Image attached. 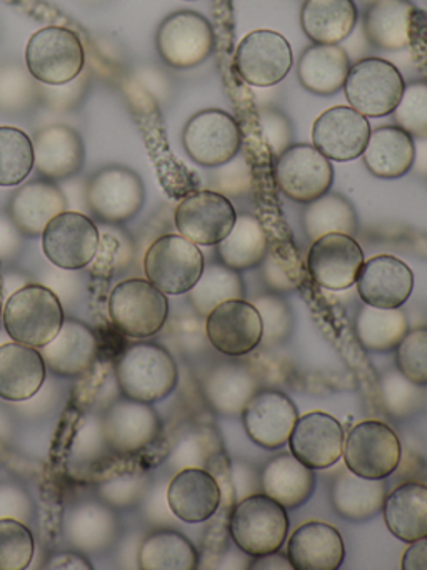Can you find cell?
<instances>
[{"label": "cell", "mask_w": 427, "mask_h": 570, "mask_svg": "<svg viewBox=\"0 0 427 570\" xmlns=\"http://www.w3.org/2000/svg\"><path fill=\"white\" fill-rule=\"evenodd\" d=\"M33 169L40 178L66 181L83 169L86 145L79 131L67 125H49L33 135Z\"/></svg>", "instance_id": "cell-21"}, {"label": "cell", "mask_w": 427, "mask_h": 570, "mask_svg": "<svg viewBox=\"0 0 427 570\" xmlns=\"http://www.w3.org/2000/svg\"><path fill=\"white\" fill-rule=\"evenodd\" d=\"M26 66L40 85H69L82 75L86 66L82 41L67 28L40 29L27 42Z\"/></svg>", "instance_id": "cell-5"}, {"label": "cell", "mask_w": 427, "mask_h": 570, "mask_svg": "<svg viewBox=\"0 0 427 570\" xmlns=\"http://www.w3.org/2000/svg\"><path fill=\"white\" fill-rule=\"evenodd\" d=\"M234 543L250 557L279 552L289 533V515L266 493H252L234 505L229 519Z\"/></svg>", "instance_id": "cell-3"}, {"label": "cell", "mask_w": 427, "mask_h": 570, "mask_svg": "<svg viewBox=\"0 0 427 570\" xmlns=\"http://www.w3.org/2000/svg\"><path fill=\"white\" fill-rule=\"evenodd\" d=\"M399 436L386 423L367 420L357 423L344 442V462L347 469L364 479H387L400 463Z\"/></svg>", "instance_id": "cell-9"}, {"label": "cell", "mask_w": 427, "mask_h": 570, "mask_svg": "<svg viewBox=\"0 0 427 570\" xmlns=\"http://www.w3.org/2000/svg\"><path fill=\"white\" fill-rule=\"evenodd\" d=\"M260 489L284 509H297L306 503L316 490L314 470L304 465L292 453L270 460L260 472Z\"/></svg>", "instance_id": "cell-34"}, {"label": "cell", "mask_w": 427, "mask_h": 570, "mask_svg": "<svg viewBox=\"0 0 427 570\" xmlns=\"http://www.w3.org/2000/svg\"><path fill=\"white\" fill-rule=\"evenodd\" d=\"M246 286L236 269L222 263L203 266L202 275L189 292V302L199 315L207 316L220 303L244 299Z\"/></svg>", "instance_id": "cell-41"}, {"label": "cell", "mask_w": 427, "mask_h": 570, "mask_svg": "<svg viewBox=\"0 0 427 570\" xmlns=\"http://www.w3.org/2000/svg\"><path fill=\"white\" fill-rule=\"evenodd\" d=\"M110 322L133 340L157 335L169 316V302L149 279L130 278L110 292L107 303Z\"/></svg>", "instance_id": "cell-4"}, {"label": "cell", "mask_w": 427, "mask_h": 570, "mask_svg": "<svg viewBox=\"0 0 427 570\" xmlns=\"http://www.w3.org/2000/svg\"><path fill=\"white\" fill-rule=\"evenodd\" d=\"M100 236L96 223L77 212L57 215L42 233L46 258L57 268L76 272L86 268L96 258Z\"/></svg>", "instance_id": "cell-14"}, {"label": "cell", "mask_w": 427, "mask_h": 570, "mask_svg": "<svg viewBox=\"0 0 427 570\" xmlns=\"http://www.w3.org/2000/svg\"><path fill=\"white\" fill-rule=\"evenodd\" d=\"M364 2H366V4H370V2H374V0H364Z\"/></svg>", "instance_id": "cell-55"}, {"label": "cell", "mask_w": 427, "mask_h": 570, "mask_svg": "<svg viewBox=\"0 0 427 570\" xmlns=\"http://www.w3.org/2000/svg\"><path fill=\"white\" fill-rule=\"evenodd\" d=\"M244 429L256 445L277 450L289 442L299 413L286 393L279 390H259L240 413Z\"/></svg>", "instance_id": "cell-18"}, {"label": "cell", "mask_w": 427, "mask_h": 570, "mask_svg": "<svg viewBox=\"0 0 427 570\" xmlns=\"http://www.w3.org/2000/svg\"><path fill=\"white\" fill-rule=\"evenodd\" d=\"M384 522L397 539L406 543L427 537V485L406 482L387 493Z\"/></svg>", "instance_id": "cell-33"}, {"label": "cell", "mask_w": 427, "mask_h": 570, "mask_svg": "<svg viewBox=\"0 0 427 570\" xmlns=\"http://www.w3.org/2000/svg\"><path fill=\"white\" fill-rule=\"evenodd\" d=\"M237 219V212L229 198L212 191L200 189L180 199L173 215L177 232L193 245H219Z\"/></svg>", "instance_id": "cell-15"}, {"label": "cell", "mask_w": 427, "mask_h": 570, "mask_svg": "<svg viewBox=\"0 0 427 570\" xmlns=\"http://www.w3.org/2000/svg\"><path fill=\"white\" fill-rule=\"evenodd\" d=\"M400 375L417 386H427V326L407 332L396 348Z\"/></svg>", "instance_id": "cell-47"}, {"label": "cell", "mask_w": 427, "mask_h": 570, "mask_svg": "<svg viewBox=\"0 0 427 570\" xmlns=\"http://www.w3.org/2000/svg\"><path fill=\"white\" fill-rule=\"evenodd\" d=\"M36 552L29 527L16 519H0V570H23Z\"/></svg>", "instance_id": "cell-44"}, {"label": "cell", "mask_w": 427, "mask_h": 570, "mask_svg": "<svg viewBox=\"0 0 427 570\" xmlns=\"http://www.w3.org/2000/svg\"><path fill=\"white\" fill-rule=\"evenodd\" d=\"M156 48L162 61L170 68L180 71L197 68L212 55V26L199 12H173L160 22Z\"/></svg>", "instance_id": "cell-10"}, {"label": "cell", "mask_w": 427, "mask_h": 570, "mask_svg": "<svg viewBox=\"0 0 427 570\" xmlns=\"http://www.w3.org/2000/svg\"><path fill=\"white\" fill-rule=\"evenodd\" d=\"M419 16L410 0H374L364 14V35L374 48L400 51L413 46Z\"/></svg>", "instance_id": "cell-23"}, {"label": "cell", "mask_w": 427, "mask_h": 570, "mask_svg": "<svg viewBox=\"0 0 427 570\" xmlns=\"http://www.w3.org/2000/svg\"><path fill=\"white\" fill-rule=\"evenodd\" d=\"M404 570H427V537L410 543L403 556Z\"/></svg>", "instance_id": "cell-53"}, {"label": "cell", "mask_w": 427, "mask_h": 570, "mask_svg": "<svg viewBox=\"0 0 427 570\" xmlns=\"http://www.w3.org/2000/svg\"><path fill=\"white\" fill-rule=\"evenodd\" d=\"M350 59L339 45H312L300 56L297 78L316 96H334L344 89Z\"/></svg>", "instance_id": "cell-31"}, {"label": "cell", "mask_w": 427, "mask_h": 570, "mask_svg": "<svg viewBox=\"0 0 427 570\" xmlns=\"http://www.w3.org/2000/svg\"><path fill=\"white\" fill-rule=\"evenodd\" d=\"M167 502L173 515L182 522H206L219 510L222 489L212 473L190 466L177 473L169 483Z\"/></svg>", "instance_id": "cell-26"}, {"label": "cell", "mask_w": 427, "mask_h": 570, "mask_svg": "<svg viewBox=\"0 0 427 570\" xmlns=\"http://www.w3.org/2000/svg\"><path fill=\"white\" fill-rule=\"evenodd\" d=\"M366 116L347 106L327 109L312 126V145L330 161L347 163L360 158L369 141Z\"/></svg>", "instance_id": "cell-19"}, {"label": "cell", "mask_w": 427, "mask_h": 570, "mask_svg": "<svg viewBox=\"0 0 427 570\" xmlns=\"http://www.w3.org/2000/svg\"><path fill=\"white\" fill-rule=\"evenodd\" d=\"M387 487L384 479H364L349 469H344L334 480L330 502L334 510L349 522L373 519L383 509Z\"/></svg>", "instance_id": "cell-35"}, {"label": "cell", "mask_w": 427, "mask_h": 570, "mask_svg": "<svg viewBox=\"0 0 427 570\" xmlns=\"http://www.w3.org/2000/svg\"><path fill=\"white\" fill-rule=\"evenodd\" d=\"M409 332L407 315L400 308L364 305L356 318V335L367 352L386 353L397 348Z\"/></svg>", "instance_id": "cell-38"}, {"label": "cell", "mask_w": 427, "mask_h": 570, "mask_svg": "<svg viewBox=\"0 0 427 570\" xmlns=\"http://www.w3.org/2000/svg\"><path fill=\"white\" fill-rule=\"evenodd\" d=\"M403 75L393 62L380 58L360 59L350 66L344 92L350 108L366 118L393 115L403 96Z\"/></svg>", "instance_id": "cell-6"}, {"label": "cell", "mask_w": 427, "mask_h": 570, "mask_svg": "<svg viewBox=\"0 0 427 570\" xmlns=\"http://www.w3.org/2000/svg\"><path fill=\"white\" fill-rule=\"evenodd\" d=\"M206 318L207 338L224 355H247L262 343V318L256 306L246 299L220 303Z\"/></svg>", "instance_id": "cell-16"}, {"label": "cell", "mask_w": 427, "mask_h": 570, "mask_svg": "<svg viewBox=\"0 0 427 570\" xmlns=\"http://www.w3.org/2000/svg\"><path fill=\"white\" fill-rule=\"evenodd\" d=\"M252 305L256 306L260 318H262L264 336H272V338L274 336H279V338L284 336L290 322L286 303L276 296H262Z\"/></svg>", "instance_id": "cell-52"}, {"label": "cell", "mask_w": 427, "mask_h": 570, "mask_svg": "<svg viewBox=\"0 0 427 570\" xmlns=\"http://www.w3.org/2000/svg\"><path fill=\"white\" fill-rule=\"evenodd\" d=\"M182 145L196 165L212 169L239 155L242 135L229 112L203 109L187 121Z\"/></svg>", "instance_id": "cell-11"}, {"label": "cell", "mask_w": 427, "mask_h": 570, "mask_svg": "<svg viewBox=\"0 0 427 570\" xmlns=\"http://www.w3.org/2000/svg\"><path fill=\"white\" fill-rule=\"evenodd\" d=\"M259 392L256 375L246 366H216L203 382V395L209 405L222 416H237L246 409L249 400Z\"/></svg>", "instance_id": "cell-36"}, {"label": "cell", "mask_w": 427, "mask_h": 570, "mask_svg": "<svg viewBox=\"0 0 427 570\" xmlns=\"http://www.w3.org/2000/svg\"><path fill=\"white\" fill-rule=\"evenodd\" d=\"M277 188L299 205H309L330 191L334 169L314 145H292L277 156L274 166Z\"/></svg>", "instance_id": "cell-12"}, {"label": "cell", "mask_w": 427, "mask_h": 570, "mask_svg": "<svg viewBox=\"0 0 427 570\" xmlns=\"http://www.w3.org/2000/svg\"><path fill=\"white\" fill-rule=\"evenodd\" d=\"M344 556L342 535L329 523H304L287 543V557L296 570H337L342 566Z\"/></svg>", "instance_id": "cell-28"}, {"label": "cell", "mask_w": 427, "mask_h": 570, "mask_svg": "<svg viewBox=\"0 0 427 570\" xmlns=\"http://www.w3.org/2000/svg\"><path fill=\"white\" fill-rule=\"evenodd\" d=\"M116 379L126 399L152 405L173 392L179 372L176 360L163 346L136 343L117 360Z\"/></svg>", "instance_id": "cell-1"}, {"label": "cell", "mask_w": 427, "mask_h": 570, "mask_svg": "<svg viewBox=\"0 0 427 570\" xmlns=\"http://www.w3.org/2000/svg\"><path fill=\"white\" fill-rule=\"evenodd\" d=\"M302 226L310 242L330 233L352 236L357 232V213L344 196L329 191L307 205Z\"/></svg>", "instance_id": "cell-40"}, {"label": "cell", "mask_w": 427, "mask_h": 570, "mask_svg": "<svg viewBox=\"0 0 427 570\" xmlns=\"http://www.w3.org/2000/svg\"><path fill=\"white\" fill-rule=\"evenodd\" d=\"M199 246L180 235L157 238L143 256L147 279L166 295L189 293L203 272Z\"/></svg>", "instance_id": "cell-7"}, {"label": "cell", "mask_w": 427, "mask_h": 570, "mask_svg": "<svg viewBox=\"0 0 427 570\" xmlns=\"http://www.w3.org/2000/svg\"><path fill=\"white\" fill-rule=\"evenodd\" d=\"M260 265H264L267 285L276 292L296 288L302 279V263L290 243L267 249L266 258Z\"/></svg>", "instance_id": "cell-46"}, {"label": "cell", "mask_w": 427, "mask_h": 570, "mask_svg": "<svg viewBox=\"0 0 427 570\" xmlns=\"http://www.w3.org/2000/svg\"><path fill=\"white\" fill-rule=\"evenodd\" d=\"M354 0H306L300 9L304 35L314 45H340L357 26Z\"/></svg>", "instance_id": "cell-32"}, {"label": "cell", "mask_w": 427, "mask_h": 570, "mask_svg": "<svg viewBox=\"0 0 427 570\" xmlns=\"http://www.w3.org/2000/svg\"><path fill=\"white\" fill-rule=\"evenodd\" d=\"M47 366L39 350L22 343L0 346V399L26 402L46 382Z\"/></svg>", "instance_id": "cell-29"}, {"label": "cell", "mask_w": 427, "mask_h": 570, "mask_svg": "<svg viewBox=\"0 0 427 570\" xmlns=\"http://www.w3.org/2000/svg\"><path fill=\"white\" fill-rule=\"evenodd\" d=\"M59 296L42 285H27L13 292L3 306V328L13 342L42 348L52 342L63 323Z\"/></svg>", "instance_id": "cell-2"}, {"label": "cell", "mask_w": 427, "mask_h": 570, "mask_svg": "<svg viewBox=\"0 0 427 570\" xmlns=\"http://www.w3.org/2000/svg\"><path fill=\"white\" fill-rule=\"evenodd\" d=\"M80 76L73 79L72 82H69V85H40V101L46 102L50 109H56V111H72V109L80 105L87 92V81L80 79Z\"/></svg>", "instance_id": "cell-51"}, {"label": "cell", "mask_w": 427, "mask_h": 570, "mask_svg": "<svg viewBox=\"0 0 427 570\" xmlns=\"http://www.w3.org/2000/svg\"><path fill=\"white\" fill-rule=\"evenodd\" d=\"M73 522H93V532L89 530V532H83V530H79V532H73L72 537H76L77 546H86L90 547V550L97 549L99 546H103L107 542V537L112 535L113 520L110 519L109 512L102 509L99 505H89L82 507V510H77L76 517H73ZM89 529H92V523H89Z\"/></svg>", "instance_id": "cell-49"}, {"label": "cell", "mask_w": 427, "mask_h": 570, "mask_svg": "<svg viewBox=\"0 0 427 570\" xmlns=\"http://www.w3.org/2000/svg\"><path fill=\"white\" fill-rule=\"evenodd\" d=\"M294 56L282 35L269 29L250 32L237 46V75L254 88H272L286 79L292 69Z\"/></svg>", "instance_id": "cell-13"}, {"label": "cell", "mask_w": 427, "mask_h": 570, "mask_svg": "<svg viewBox=\"0 0 427 570\" xmlns=\"http://www.w3.org/2000/svg\"><path fill=\"white\" fill-rule=\"evenodd\" d=\"M356 286L364 305L400 308L413 293V269L396 256H374L364 262Z\"/></svg>", "instance_id": "cell-22"}, {"label": "cell", "mask_w": 427, "mask_h": 570, "mask_svg": "<svg viewBox=\"0 0 427 570\" xmlns=\"http://www.w3.org/2000/svg\"><path fill=\"white\" fill-rule=\"evenodd\" d=\"M199 566L196 547L176 530H159L146 537L139 549L142 570H193Z\"/></svg>", "instance_id": "cell-39"}, {"label": "cell", "mask_w": 427, "mask_h": 570, "mask_svg": "<svg viewBox=\"0 0 427 570\" xmlns=\"http://www.w3.org/2000/svg\"><path fill=\"white\" fill-rule=\"evenodd\" d=\"M259 128L260 135L266 139L274 156L282 155L289 146H292V125L277 109H260Z\"/></svg>", "instance_id": "cell-50"}, {"label": "cell", "mask_w": 427, "mask_h": 570, "mask_svg": "<svg viewBox=\"0 0 427 570\" xmlns=\"http://www.w3.org/2000/svg\"><path fill=\"white\" fill-rule=\"evenodd\" d=\"M269 249L266 229L252 215H237L229 235L217 245L220 263L236 272L256 268L266 258Z\"/></svg>", "instance_id": "cell-37"}, {"label": "cell", "mask_w": 427, "mask_h": 570, "mask_svg": "<svg viewBox=\"0 0 427 570\" xmlns=\"http://www.w3.org/2000/svg\"><path fill=\"white\" fill-rule=\"evenodd\" d=\"M212 191L226 196H240L249 193L252 186V171L246 156H234L226 165L212 168Z\"/></svg>", "instance_id": "cell-48"}, {"label": "cell", "mask_w": 427, "mask_h": 570, "mask_svg": "<svg viewBox=\"0 0 427 570\" xmlns=\"http://www.w3.org/2000/svg\"><path fill=\"white\" fill-rule=\"evenodd\" d=\"M33 169L32 138L22 129L0 126V186L22 185Z\"/></svg>", "instance_id": "cell-42"}, {"label": "cell", "mask_w": 427, "mask_h": 570, "mask_svg": "<svg viewBox=\"0 0 427 570\" xmlns=\"http://www.w3.org/2000/svg\"><path fill=\"white\" fill-rule=\"evenodd\" d=\"M342 425L329 413L310 412L297 419L289 436L290 453L310 470L330 469L344 453Z\"/></svg>", "instance_id": "cell-20"}, {"label": "cell", "mask_w": 427, "mask_h": 570, "mask_svg": "<svg viewBox=\"0 0 427 570\" xmlns=\"http://www.w3.org/2000/svg\"><path fill=\"white\" fill-rule=\"evenodd\" d=\"M40 101V82L27 69L9 65L0 68V112L17 116L29 112Z\"/></svg>", "instance_id": "cell-43"}, {"label": "cell", "mask_w": 427, "mask_h": 570, "mask_svg": "<svg viewBox=\"0 0 427 570\" xmlns=\"http://www.w3.org/2000/svg\"><path fill=\"white\" fill-rule=\"evenodd\" d=\"M364 265V253L354 236L330 233L316 239L307 255V269L317 285L342 292L356 285Z\"/></svg>", "instance_id": "cell-17"}, {"label": "cell", "mask_w": 427, "mask_h": 570, "mask_svg": "<svg viewBox=\"0 0 427 570\" xmlns=\"http://www.w3.org/2000/svg\"><path fill=\"white\" fill-rule=\"evenodd\" d=\"M87 205L100 222L122 225L139 215L146 203V188L133 169L110 165L90 176Z\"/></svg>", "instance_id": "cell-8"}, {"label": "cell", "mask_w": 427, "mask_h": 570, "mask_svg": "<svg viewBox=\"0 0 427 570\" xmlns=\"http://www.w3.org/2000/svg\"><path fill=\"white\" fill-rule=\"evenodd\" d=\"M414 148H416V158H414L413 168H416L419 175L427 176V138L414 141Z\"/></svg>", "instance_id": "cell-54"}, {"label": "cell", "mask_w": 427, "mask_h": 570, "mask_svg": "<svg viewBox=\"0 0 427 570\" xmlns=\"http://www.w3.org/2000/svg\"><path fill=\"white\" fill-rule=\"evenodd\" d=\"M66 209L67 198L59 185L40 178L20 186L13 193L9 202V218L20 235L36 238Z\"/></svg>", "instance_id": "cell-25"}, {"label": "cell", "mask_w": 427, "mask_h": 570, "mask_svg": "<svg viewBox=\"0 0 427 570\" xmlns=\"http://www.w3.org/2000/svg\"><path fill=\"white\" fill-rule=\"evenodd\" d=\"M397 128L416 139L427 138V81L404 86L403 96L393 111Z\"/></svg>", "instance_id": "cell-45"}, {"label": "cell", "mask_w": 427, "mask_h": 570, "mask_svg": "<svg viewBox=\"0 0 427 570\" xmlns=\"http://www.w3.org/2000/svg\"><path fill=\"white\" fill-rule=\"evenodd\" d=\"M96 333L79 320H63L52 342L39 350L47 368L59 376H82L97 358Z\"/></svg>", "instance_id": "cell-27"}, {"label": "cell", "mask_w": 427, "mask_h": 570, "mask_svg": "<svg viewBox=\"0 0 427 570\" xmlns=\"http://www.w3.org/2000/svg\"><path fill=\"white\" fill-rule=\"evenodd\" d=\"M102 429L116 452L130 455L147 449L159 436L160 420L150 403L126 399L110 406Z\"/></svg>", "instance_id": "cell-24"}, {"label": "cell", "mask_w": 427, "mask_h": 570, "mask_svg": "<svg viewBox=\"0 0 427 570\" xmlns=\"http://www.w3.org/2000/svg\"><path fill=\"white\" fill-rule=\"evenodd\" d=\"M416 148L414 138L397 126L370 131L363 153L364 165L370 175L380 179H399L413 169Z\"/></svg>", "instance_id": "cell-30"}]
</instances>
